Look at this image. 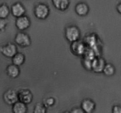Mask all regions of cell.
<instances>
[{
	"mask_svg": "<svg viewBox=\"0 0 121 113\" xmlns=\"http://www.w3.org/2000/svg\"><path fill=\"white\" fill-rule=\"evenodd\" d=\"M65 37L70 43H73L79 40L80 37V31L75 26H70L66 27L65 32Z\"/></svg>",
	"mask_w": 121,
	"mask_h": 113,
	"instance_id": "cell-1",
	"label": "cell"
},
{
	"mask_svg": "<svg viewBox=\"0 0 121 113\" xmlns=\"http://www.w3.org/2000/svg\"><path fill=\"white\" fill-rule=\"evenodd\" d=\"M34 15L39 20H45L50 14V8L45 4L40 3L35 6L34 8Z\"/></svg>",
	"mask_w": 121,
	"mask_h": 113,
	"instance_id": "cell-2",
	"label": "cell"
},
{
	"mask_svg": "<svg viewBox=\"0 0 121 113\" xmlns=\"http://www.w3.org/2000/svg\"><path fill=\"white\" fill-rule=\"evenodd\" d=\"M15 43L21 47H27L31 44V40L29 35L24 32H20L16 34L14 39Z\"/></svg>",
	"mask_w": 121,
	"mask_h": 113,
	"instance_id": "cell-3",
	"label": "cell"
},
{
	"mask_svg": "<svg viewBox=\"0 0 121 113\" xmlns=\"http://www.w3.org/2000/svg\"><path fill=\"white\" fill-rule=\"evenodd\" d=\"M3 99L5 103L8 105H14L15 103L18 101V92L13 89L7 90L3 95Z\"/></svg>",
	"mask_w": 121,
	"mask_h": 113,
	"instance_id": "cell-4",
	"label": "cell"
},
{
	"mask_svg": "<svg viewBox=\"0 0 121 113\" xmlns=\"http://www.w3.org/2000/svg\"><path fill=\"white\" fill-rule=\"evenodd\" d=\"M0 52L6 58H12L18 52L17 47L15 44L8 43L0 47Z\"/></svg>",
	"mask_w": 121,
	"mask_h": 113,
	"instance_id": "cell-5",
	"label": "cell"
},
{
	"mask_svg": "<svg viewBox=\"0 0 121 113\" xmlns=\"http://www.w3.org/2000/svg\"><path fill=\"white\" fill-rule=\"evenodd\" d=\"M18 97L19 101L28 105L33 101V95L30 90L28 89H22L18 92Z\"/></svg>",
	"mask_w": 121,
	"mask_h": 113,
	"instance_id": "cell-6",
	"label": "cell"
},
{
	"mask_svg": "<svg viewBox=\"0 0 121 113\" xmlns=\"http://www.w3.org/2000/svg\"><path fill=\"white\" fill-rule=\"evenodd\" d=\"M71 50L72 53L76 56H82L85 54L86 48L83 42L81 41H76L71 43Z\"/></svg>",
	"mask_w": 121,
	"mask_h": 113,
	"instance_id": "cell-7",
	"label": "cell"
},
{
	"mask_svg": "<svg viewBox=\"0 0 121 113\" xmlns=\"http://www.w3.org/2000/svg\"><path fill=\"white\" fill-rule=\"evenodd\" d=\"M30 25V19L26 15H23L17 18L15 21V26L20 31H24L28 29Z\"/></svg>",
	"mask_w": 121,
	"mask_h": 113,
	"instance_id": "cell-8",
	"label": "cell"
},
{
	"mask_svg": "<svg viewBox=\"0 0 121 113\" xmlns=\"http://www.w3.org/2000/svg\"><path fill=\"white\" fill-rule=\"evenodd\" d=\"M106 63V61L104 58L100 57L94 58L92 60V71H93L95 73H102Z\"/></svg>",
	"mask_w": 121,
	"mask_h": 113,
	"instance_id": "cell-9",
	"label": "cell"
},
{
	"mask_svg": "<svg viewBox=\"0 0 121 113\" xmlns=\"http://www.w3.org/2000/svg\"><path fill=\"white\" fill-rule=\"evenodd\" d=\"M11 12L14 17L17 18L24 15L26 10L24 6L20 2H16L12 5Z\"/></svg>",
	"mask_w": 121,
	"mask_h": 113,
	"instance_id": "cell-10",
	"label": "cell"
},
{
	"mask_svg": "<svg viewBox=\"0 0 121 113\" xmlns=\"http://www.w3.org/2000/svg\"><path fill=\"white\" fill-rule=\"evenodd\" d=\"M81 108L85 113H92L96 108V104L91 99H85L81 103Z\"/></svg>",
	"mask_w": 121,
	"mask_h": 113,
	"instance_id": "cell-11",
	"label": "cell"
},
{
	"mask_svg": "<svg viewBox=\"0 0 121 113\" xmlns=\"http://www.w3.org/2000/svg\"><path fill=\"white\" fill-rule=\"evenodd\" d=\"M74 10L79 16H86L89 12V7L88 5L85 2H79L76 4Z\"/></svg>",
	"mask_w": 121,
	"mask_h": 113,
	"instance_id": "cell-12",
	"label": "cell"
},
{
	"mask_svg": "<svg viewBox=\"0 0 121 113\" xmlns=\"http://www.w3.org/2000/svg\"><path fill=\"white\" fill-rule=\"evenodd\" d=\"M54 8L61 11H64L69 8L70 0H52Z\"/></svg>",
	"mask_w": 121,
	"mask_h": 113,
	"instance_id": "cell-13",
	"label": "cell"
},
{
	"mask_svg": "<svg viewBox=\"0 0 121 113\" xmlns=\"http://www.w3.org/2000/svg\"><path fill=\"white\" fill-rule=\"evenodd\" d=\"M7 73L8 77L11 78L15 79L18 77L20 73V70L18 66H17L13 64L8 65L7 68Z\"/></svg>",
	"mask_w": 121,
	"mask_h": 113,
	"instance_id": "cell-14",
	"label": "cell"
},
{
	"mask_svg": "<svg viewBox=\"0 0 121 113\" xmlns=\"http://www.w3.org/2000/svg\"><path fill=\"white\" fill-rule=\"evenodd\" d=\"M27 111H28L27 105L19 101L13 105L12 107L13 113H27Z\"/></svg>",
	"mask_w": 121,
	"mask_h": 113,
	"instance_id": "cell-15",
	"label": "cell"
},
{
	"mask_svg": "<svg viewBox=\"0 0 121 113\" xmlns=\"http://www.w3.org/2000/svg\"><path fill=\"white\" fill-rule=\"evenodd\" d=\"M26 60V57L23 53L17 52L14 56L12 58L13 65L17 66H20L24 63Z\"/></svg>",
	"mask_w": 121,
	"mask_h": 113,
	"instance_id": "cell-16",
	"label": "cell"
},
{
	"mask_svg": "<svg viewBox=\"0 0 121 113\" xmlns=\"http://www.w3.org/2000/svg\"><path fill=\"white\" fill-rule=\"evenodd\" d=\"M115 72L116 69L114 65L111 63H108L105 65L102 72L106 77H112L115 75Z\"/></svg>",
	"mask_w": 121,
	"mask_h": 113,
	"instance_id": "cell-17",
	"label": "cell"
},
{
	"mask_svg": "<svg viewBox=\"0 0 121 113\" xmlns=\"http://www.w3.org/2000/svg\"><path fill=\"white\" fill-rule=\"evenodd\" d=\"M9 8L6 4H4L0 5V18L6 19L9 16Z\"/></svg>",
	"mask_w": 121,
	"mask_h": 113,
	"instance_id": "cell-18",
	"label": "cell"
},
{
	"mask_svg": "<svg viewBox=\"0 0 121 113\" xmlns=\"http://www.w3.org/2000/svg\"><path fill=\"white\" fill-rule=\"evenodd\" d=\"M33 113H47V107L43 103H37L34 107Z\"/></svg>",
	"mask_w": 121,
	"mask_h": 113,
	"instance_id": "cell-19",
	"label": "cell"
},
{
	"mask_svg": "<svg viewBox=\"0 0 121 113\" xmlns=\"http://www.w3.org/2000/svg\"><path fill=\"white\" fill-rule=\"evenodd\" d=\"M92 60L91 59H88L87 58H83L82 63L83 65L85 67V68L87 70H89V71H92Z\"/></svg>",
	"mask_w": 121,
	"mask_h": 113,
	"instance_id": "cell-20",
	"label": "cell"
},
{
	"mask_svg": "<svg viewBox=\"0 0 121 113\" xmlns=\"http://www.w3.org/2000/svg\"><path fill=\"white\" fill-rule=\"evenodd\" d=\"M56 103V100L54 98H52V97H50V98H47V99L45 100L44 103V105L46 107H50L53 106Z\"/></svg>",
	"mask_w": 121,
	"mask_h": 113,
	"instance_id": "cell-21",
	"label": "cell"
},
{
	"mask_svg": "<svg viewBox=\"0 0 121 113\" xmlns=\"http://www.w3.org/2000/svg\"><path fill=\"white\" fill-rule=\"evenodd\" d=\"M7 25V21L5 19L0 18V31L4 30Z\"/></svg>",
	"mask_w": 121,
	"mask_h": 113,
	"instance_id": "cell-22",
	"label": "cell"
},
{
	"mask_svg": "<svg viewBox=\"0 0 121 113\" xmlns=\"http://www.w3.org/2000/svg\"><path fill=\"white\" fill-rule=\"evenodd\" d=\"M112 113H121V105H115L112 107Z\"/></svg>",
	"mask_w": 121,
	"mask_h": 113,
	"instance_id": "cell-23",
	"label": "cell"
},
{
	"mask_svg": "<svg viewBox=\"0 0 121 113\" xmlns=\"http://www.w3.org/2000/svg\"><path fill=\"white\" fill-rule=\"evenodd\" d=\"M70 113H85L80 107H75L72 110Z\"/></svg>",
	"mask_w": 121,
	"mask_h": 113,
	"instance_id": "cell-24",
	"label": "cell"
},
{
	"mask_svg": "<svg viewBox=\"0 0 121 113\" xmlns=\"http://www.w3.org/2000/svg\"><path fill=\"white\" fill-rule=\"evenodd\" d=\"M117 10L119 14H120L121 15V2L118 4L117 6Z\"/></svg>",
	"mask_w": 121,
	"mask_h": 113,
	"instance_id": "cell-25",
	"label": "cell"
},
{
	"mask_svg": "<svg viewBox=\"0 0 121 113\" xmlns=\"http://www.w3.org/2000/svg\"><path fill=\"white\" fill-rule=\"evenodd\" d=\"M63 113H70V112H69V111H65V112H63Z\"/></svg>",
	"mask_w": 121,
	"mask_h": 113,
	"instance_id": "cell-26",
	"label": "cell"
}]
</instances>
